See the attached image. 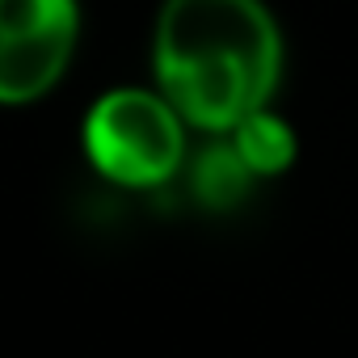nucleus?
Listing matches in <instances>:
<instances>
[{
	"mask_svg": "<svg viewBox=\"0 0 358 358\" xmlns=\"http://www.w3.org/2000/svg\"><path fill=\"white\" fill-rule=\"evenodd\" d=\"M160 93L190 127L232 131L270 106L282 34L262 0H164L152 34Z\"/></svg>",
	"mask_w": 358,
	"mask_h": 358,
	"instance_id": "f257e3e1",
	"label": "nucleus"
},
{
	"mask_svg": "<svg viewBox=\"0 0 358 358\" xmlns=\"http://www.w3.org/2000/svg\"><path fill=\"white\" fill-rule=\"evenodd\" d=\"M85 152L118 186H164L186 160V118L164 93L114 89L97 97L85 118Z\"/></svg>",
	"mask_w": 358,
	"mask_h": 358,
	"instance_id": "f03ea898",
	"label": "nucleus"
},
{
	"mask_svg": "<svg viewBox=\"0 0 358 358\" xmlns=\"http://www.w3.org/2000/svg\"><path fill=\"white\" fill-rule=\"evenodd\" d=\"M76 0H0V106L47 97L76 51Z\"/></svg>",
	"mask_w": 358,
	"mask_h": 358,
	"instance_id": "7ed1b4c3",
	"label": "nucleus"
},
{
	"mask_svg": "<svg viewBox=\"0 0 358 358\" xmlns=\"http://www.w3.org/2000/svg\"><path fill=\"white\" fill-rule=\"evenodd\" d=\"M228 135H232V148L241 152V160L253 169V177H274V173L291 169V160H295V131L270 106L241 118Z\"/></svg>",
	"mask_w": 358,
	"mask_h": 358,
	"instance_id": "20e7f679",
	"label": "nucleus"
},
{
	"mask_svg": "<svg viewBox=\"0 0 358 358\" xmlns=\"http://www.w3.org/2000/svg\"><path fill=\"white\" fill-rule=\"evenodd\" d=\"M253 182V169L241 160V152L232 143H215L194 160V194L207 207H232L245 199Z\"/></svg>",
	"mask_w": 358,
	"mask_h": 358,
	"instance_id": "39448f33",
	"label": "nucleus"
}]
</instances>
